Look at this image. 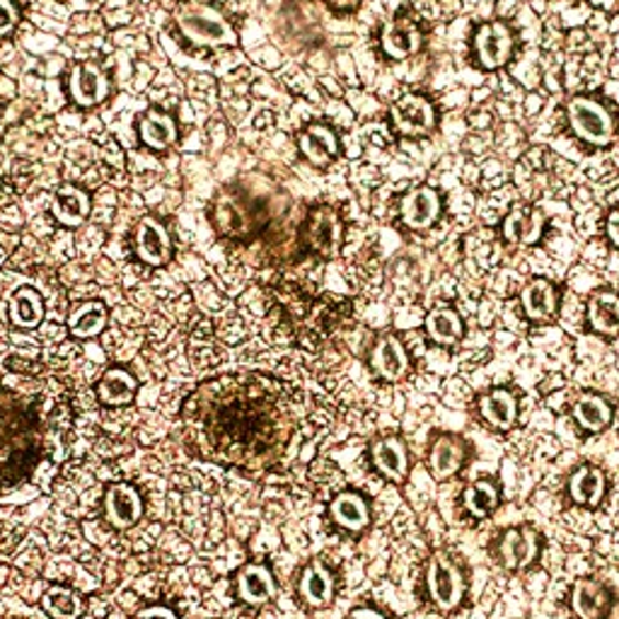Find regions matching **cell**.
I'll list each match as a JSON object with an SVG mask.
<instances>
[{
    "label": "cell",
    "mask_w": 619,
    "mask_h": 619,
    "mask_svg": "<svg viewBox=\"0 0 619 619\" xmlns=\"http://www.w3.org/2000/svg\"><path fill=\"white\" fill-rule=\"evenodd\" d=\"M301 431V407L281 380L233 373L201 383L182 407V434L201 460L267 472Z\"/></svg>",
    "instance_id": "cell-1"
},
{
    "label": "cell",
    "mask_w": 619,
    "mask_h": 619,
    "mask_svg": "<svg viewBox=\"0 0 619 619\" xmlns=\"http://www.w3.org/2000/svg\"><path fill=\"white\" fill-rule=\"evenodd\" d=\"M42 421L27 397L0 392V489L27 477L42 452Z\"/></svg>",
    "instance_id": "cell-2"
},
{
    "label": "cell",
    "mask_w": 619,
    "mask_h": 619,
    "mask_svg": "<svg viewBox=\"0 0 619 619\" xmlns=\"http://www.w3.org/2000/svg\"><path fill=\"white\" fill-rule=\"evenodd\" d=\"M177 25L182 34L194 44L201 46H230L235 44V30L216 8L204 3V0H187L177 10Z\"/></svg>",
    "instance_id": "cell-3"
},
{
    "label": "cell",
    "mask_w": 619,
    "mask_h": 619,
    "mask_svg": "<svg viewBox=\"0 0 619 619\" xmlns=\"http://www.w3.org/2000/svg\"><path fill=\"white\" fill-rule=\"evenodd\" d=\"M426 588H428V598H431L438 610L448 612L455 610V607L462 603L468 583H464L462 571L450 556L436 554L431 556V562H428L426 569Z\"/></svg>",
    "instance_id": "cell-4"
},
{
    "label": "cell",
    "mask_w": 619,
    "mask_h": 619,
    "mask_svg": "<svg viewBox=\"0 0 619 619\" xmlns=\"http://www.w3.org/2000/svg\"><path fill=\"white\" fill-rule=\"evenodd\" d=\"M569 122L583 140L595 143V146H607L615 138L610 112L590 98H574L569 102Z\"/></svg>",
    "instance_id": "cell-5"
},
{
    "label": "cell",
    "mask_w": 619,
    "mask_h": 619,
    "mask_svg": "<svg viewBox=\"0 0 619 619\" xmlns=\"http://www.w3.org/2000/svg\"><path fill=\"white\" fill-rule=\"evenodd\" d=\"M392 122L404 136H424L436 124L434 104L419 94H407L392 106Z\"/></svg>",
    "instance_id": "cell-6"
},
{
    "label": "cell",
    "mask_w": 619,
    "mask_h": 619,
    "mask_svg": "<svg viewBox=\"0 0 619 619\" xmlns=\"http://www.w3.org/2000/svg\"><path fill=\"white\" fill-rule=\"evenodd\" d=\"M540 554V534L530 528H514L502 534L498 559L506 569H528Z\"/></svg>",
    "instance_id": "cell-7"
},
{
    "label": "cell",
    "mask_w": 619,
    "mask_h": 619,
    "mask_svg": "<svg viewBox=\"0 0 619 619\" xmlns=\"http://www.w3.org/2000/svg\"><path fill=\"white\" fill-rule=\"evenodd\" d=\"M474 46H477L480 64L484 68H502L510 58L514 37H510V30L504 25V22H489V25L480 27Z\"/></svg>",
    "instance_id": "cell-8"
},
{
    "label": "cell",
    "mask_w": 619,
    "mask_h": 619,
    "mask_svg": "<svg viewBox=\"0 0 619 619\" xmlns=\"http://www.w3.org/2000/svg\"><path fill=\"white\" fill-rule=\"evenodd\" d=\"M341 221L337 216V211L331 209H317L310 216L307 225V243L315 249L317 255L331 257L339 252L341 247Z\"/></svg>",
    "instance_id": "cell-9"
},
{
    "label": "cell",
    "mask_w": 619,
    "mask_h": 619,
    "mask_svg": "<svg viewBox=\"0 0 619 619\" xmlns=\"http://www.w3.org/2000/svg\"><path fill=\"white\" fill-rule=\"evenodd\" d=\"M104 510H106V520H110L114 528L124 530V528L136 526V522L140 520L143 502L134 486L112 484L104 498Z\"/></svg>",
    "instance_id": "cell-10"
},
{
    "label": "cell",
    "mask_w": 619,
    "mask_h": 619,
    "mask_svg": "<svg viewBox=\"0 0 619 619\" xmlns=\"http://www.w3.org/2000/svg\"><path fill=\"white\" fill-rule=\"evenodd\" d=\"M610 603V593L595 578H581L571 590V610L578 619H605Z\"/></svg>",
    "instance_id": "cell-11"
},
{
    "label": "cell",
    "mask_w": 619,
    "mask_h": 619,
    "mask_svg": "<svg viewBox=\"0 0 619 619\" xmlns=\"http://www.w3.org/2000/svg\"><path fill=\"white\" fill-rule=\"evenodd\" d=\"M464 460H468V440L450 434H443L434 440L428 464H431L436 480L452 477V474L462 468Z\"/></svg>",
    "instance_id": "cell-12"
},
{
    "label": "cell",
    "mask_w": 619,
    "mask_h": 619,
    "mask_svg": "<svg viewBox=\"0 0 619 619\" xmlns=\"http://www.w3.org/2000/svg\"><path fill=\"white\" fill-rule=\"evenodd\" d=\"M68 90L80 106H94L104 100L106 90V78L102 70L94 64H80L74 68V74L68 78Z\"/></svg>",
    "instance_id": "cell-13"
},
{
    "label": "cell",
    "mask_w": 619,
    "mask_h": 619,
    "mask_svg": "<svg viewBox=\"0 0 619 619\" xmlns=\"http://www.w3.org/2000/svg\"><path fill=\"white\" fill-rule=\"evenodd\" d=\"M477 409L482 419L498 431H508L516 424L518 416V402L516 395L506 387H496L480 397Z\"/></svg>",
    "instance_id": "cell-14"
},
{
    "label": "cell",
    "mask_w": 619,
    "mask_h": 619,
    "mask_svg": "<svg viewBox=\"0 0 619 619\" xmlns=\"http://www.w3.org/2000/svg\"><path fill=\"white\" fill-rule=\"evenodd\" d=\"M440 213V199L434 189L421 187L414 189L402 201V218L414 230H426L431 228Z\"/></svg>",
    "instance_id": "cell-15"
},
{
    "label": "cell",
    "mask_w": 619,
    "mask_h": 619,
    "mask_svg": "<svg viewBox=\"0 0 619 619\" xmlns=\"http://www.w3.org/2000/svg\"><path fill=\"white\" fill-rule=\"evenodd\" d=\"M136 249H138V257L146 261V265L160 267L170 257V249H172L170 235L155 218L140 221L138 230H136Z\"/></svg>",
    "instance_id": "cell-16"
},
{
    "label": "cell",
    "mask_w": 619,
    "mask_h": 619,
    "mask_svg": "<svg viewBox=\"0 0 619 619\" xmlns=\"http://www.w3.org/2000/svg\"><path fill=\"white\" fill-rule=\"evenodd\" d=\"M373 368L380 378L390 380V383H395V380H402L409 371V359H407V351H404L402 341L397 337H383L375 344V351H373Z\"/></svg>",
    "instance_id": "cell-17"
},
{
    "label": "cell",
    "mask_w": 619,
    "mask_h": 619,
    "mask_svg": "<svg viewBox=\"0 0 619 619\" xmlns=\"http://www.w3.org/2000/svg\"><path fill=\"white\" fill-rule=\"evenodd\" d=\"M605 489H607L605 472L600 468H593V464L578 468L569 480V494L578 506H598L603 502Z\"/></svg>",
    "instance_id": "cell-18"
},
{
    "label": "cell",
    "mask_w": 619,
    "mask_h": 619,
    "mask_svg": "<svg viewBox=\"0 0 619 619\" xmlns=\"http://www.w3.org/2000/svg\"><path fill=\"white\" fill-rule=\"evenodd\" d=\"M273 576L267 566L261 564H247L240 574H237V593L249 605H265L273 598Z\"/></svg>",
    "instance_id": "cell-19"
},
{
    "label": "cell",
    "mask_w": 619,
    "mask_h": 619,
    "mask_svg": "<svg viewBox=\"0 0 619 619\" xmlns=\"http://www.w3.org/2000/svg\"><path fill=\"white\" fill-rule=\"evenodd\" d=\"M383 49L392 58H407L421 49V32L407 18L392 20L383 32Z\"/></svg>",
    "instance_id": "cell-20"
},
{
    "label": "cell",
    "mask_w": 619,
    "mask_h": 619,
    "mask_svg": "<svg viewBox=\"0 0 619 619\" xmlns=\"http://www.w3.org/2000/svg\"><path fill=\"white\" fill-rule=\"evenodd\" d=\"M373 462L387 480H395V482H402L409 472L407 448H404L399 438L378 440V443L373 446Z\"/></svg>",
    "instance_id": "cell-21"
},
{
    "label": "cell",
    "mask_w": 619,
    "mask_h": 619,
    "mask_svg": "<svg viewBox=\"0 0 619 619\" xmlns=\"http://www.w3.org/2000/svg\"><path fill=\"white\" fill-rule=\"evenodd\" d=\"M544 228V218L540 211L534 209H514L508 213V218L504 223V235L506 240L516 245H532L540 240Z\"/></svg>",
    "instance_id": "cell-22"
},
{
    "label": "cell",
    "mask_w": 619,
    "mask_h": 619,
    "mask_svg": "<svg viewBox=\"0 0 619 619\" xmlns=\"http://www.w3.org/2000/svg\"><path fill=\"white\" fill-rule=\"evenodd\" d=\"M522 307H526V315L534 323L552 319L556 313V289L544 279L530 281L526 291H522Z\"/></svg>",
    "instance_id": "cell-23"
},
{
    "label": "cell",
    "mask_w": 619,
    "mask_h": 619,
    "mask_svg": "<svg viewBox=\"0 0 619 619\" xmlns=\"http://www.w3.org/2000/svg\"><path fill=\"white\" fill-rule=\"evenodd\" d=\"M301 150L310 162L317 165V168H323V165L335 160V155L339 150L335 131L327 128V126L305 128L301 134Z\"/></svg>",
    "instance_id": "cell-24"
},
{
    "label": "cell",
    "mask_w": 619,
    "mask_h": 619,
    "mask_svg": "<svg viewBox=\"0 0 619 619\" xmlns=\"http://www.w3.org/2000/svg\"><path fill=\"white\" fill-rule=\"evenodd\" d=\"M588 323L598 335L612 337L619 331V295L612 291H600L588 303Z\"/></svg>",
    "instance_id": "cell-25"
},
{
    "label": "cell",
    "mask_w": 619,
    "mask_h": 619,
    "mask_svg": "<svg viewBox=\"0 0 619 619\" xmlns=\"http://www.w3.org/2000/svg\"><path fill=\"white\" fill-rule=\"evenodd\" d=\"M52 213L58 223L80 225L90 216V199L78 187H61L54 196Z\"/></svg>",
    "instance_id": "cell-26"
},
{
    "label": "cell",
    "mask_w": 619,
    "mask_h": 619,
    "mask_svg": "<svg viewBox=\"0 0 619 619\" xmlns=\"http://www.w3.org/2000/svg\"><path fill=\"white\" fill-rule=\"evenodd\" d=\"M301 595L307 605L325 607L335 598V578L323 564H310L301 576Z\"/></svg>",
    "instance_id": "cell-27"
},
{
    "label": "cell",
    "mask_w": 619,
    "mask_h": 619,
    "mask_svg": "<svg viewBox=\"0 0 619 619\" xmlns=\"http://www.w3.org/2000/svg\"><path fill=\"white\" fill-rule=\"evenodd\" d=\"M136 378L122 371V368H112V371H106L100 380L98 385V395L104 404H110V407H124L131 399L136 397Z\"/></svg>",
    "instance_id": "cell-28"
},
{
    "label": "cell",
    "mask_w": 619,
    "mask_h": 619,
    "mask_svg": "<svg viewBox=\"0 0 619 619\" xmlns=\"http://www.w3.org/2000/svg\"><path fill=\"white\" fill-rule=\"evenodd\" d=\"M10 323L20 329H34L44 317V303L37 291L32 289H20L15 291V295L10 297V307H8Z\"/></svg>",
    "instance_id": "cell-29"
},
{
    "label": "cell",
    "mask_w": 619,
    "mask_h": 619,
    "mask_svg": "<svg viewBox=\"0 0 619 619\" xmlns=\"http://www.w3.org/2000/svg\"><path fill=\"white\" fill-rule=\"evenodd\" d=\"M462 319L452 307H436L426 317V331L440 347H452L462 339Z\"/></svg>",
    "instance_id": "cell-30"
},
{
    "label": "cell",
    "mask_w": 619,
    "mask_h": 619,
    "mask_svg": "<svg viewBox=\"0 0 619 619\" xmlns=\"http://www.w3.org/2000/svg\"><path fill=\"white\" fill-rule=\"evenodd\" d=\"M574 419L586 431H603L612 421V407L598 395H583L574 404Z\"/></svg>",
    "instance_id": "cell-31"
},
{
    "label": "cell",
    "mask_w": 619,
    "mask_h": 619,
    "mask_svg": "<svg viewBox=\"0 0 619 619\" xmlns=\"http://www.w3.org/2000/svg\"><path fill=\"white\" fill-rule=\"evenodd\" d=\"M331 518L347 530H363L368 526V506L359 494L344 492L331 502Z\"/></svg>",
    "instance_id": "cell-32"
},
{
    "label": "cell",
    "mask_w": 619,
    "mask_h": 619,
    "mask_svg": "<svg viewBox=\"0 0 619 619\" xmlns=\"http://www.w3.org/2000/svg\"><path fill=\"white\" fill-rule=\"evenodd\" d=\"M140 138H143V143H148V146L155 148V150L168 148V146H172L175 138H177L175 122L168 114L150 112L140 122Z\"/></svg>",
    "instance_id": "cell-33"
},
{
    "label": "cell",
    "mask_w": 619,
    "mask_h": 619,
    "mask_svg": "<svg viewBox=\"0 0 619 619\" xmlns=\"http://www.w3.org/2000/svg\"><path fill=\"white\" fill-rule=\"evenodd\" d=\"M104 325H106V307L102 303L80 305L74 317H70V331L80 339L98 337Z\"/></svg>",
    "instance_id": "cell-34"
},
{
    "label": "cell",
    "mask_w": 619,
    "mask_h": 619,
    "mask_svg": "<svg viewBox=\"0 0 619 619\" xmlns=\"http://www.w3.org/2000/svg\"><path fill=\"white\" fill-rule=\"evenodd\" d=\"M462 504H464V508H468L474 518H484V516H489L492 510L496 508V504H498V489L494 486V482L480 480V482H474L468 492H464Z\"/></svg>",
    "instance_id": "cell-35"
},
{
    "label": "cell",
    "mask_w": 619,
    "mask_h": 619,
    "mask_svg": "<svg viewBox=\"0 0 619 619\" xmlns=\"http://www.w3.org/2000/svg\"><path fill=\"white\" fill-rule=\"evenodd\" d=\"M44 610L54 619H76L82 612V603L74 590L68 588H52L44 595Z\"/></svg>",
    "instance_id": "cell-36"
},
{
    "label": "cell",
    "mask_w": 619,
    "mask_h": 619,
    "mask_svg": "<svg viewBox=\"0 0 619 619\" xmlns=\"http://www.w3.org/2000/svg\"><path fill=\"white\" fill-rule=\"evenodd\" d=\"M18 25V8L10 0H0V37H5Z\"/></svg>",
    "instance_id": "cell-37"
},
{
    "label": "cell",
    "mask_w": 619,
    "mask_h": 619,
    "mask_svg": "<svg viewBox=\"0 0 619 619\" xmlns=\"http://www.w3.org/2000/svg\"><path fill=\"white\" fill-rule=\"evenodd\" d=\"M136 619H180L177 617L170 607H165V605H153V607H146V610H140L136 615Z\"/></svg>",
    "instance_id": "cell-38"
},
{
    "label": "cell",
    "mask_w": 619,
    "mask_h": 619,
    "mask_svg": "<svg viewBox=\"0 0 619 619\" xmlns=\"http://www.w3.org/2000/svg\"><path fill=\"white\" fill-rule=\"evenodd\" d=\"M607 235L612 237V243L619 247V211H615L610 218H607Z\"/></svg>",
    "instance_id": "cell-39"
},
{
    "label": "cell",
    "mask_w": 619,
    "mask_h": 619,
    "mask_svg": "<svg viewBox=\"0 0 619 619\" xmlns=\"http://www.w3.org/2000/svg\"><path fill=\"white\" fill-rule=\"evenodd\" d=\"M349 619H385L378 610H371V607H359L349 615Z\"/></svg>",
    "instance_id": "cell-40"
},
{
    "label": "cell",
    "mask_w": 619,
    "mask_h": 619,
    "mask_svg": "<svg viewBox=\"0 0 619 619\" xmlns=\"http://www.w3.org/2000/svg\"><path fill=\"white\" fill-rule=\"evenodd\" d=\"M331 5H337V8H353L359 0H329Z\"/></svg>",
    "instance_id": "cell-41"
}]
</instances>
